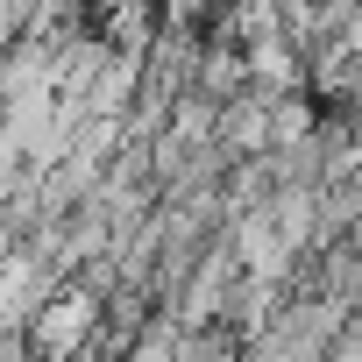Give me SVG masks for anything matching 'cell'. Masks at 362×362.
<instances>
[{"instance_id":"cell-1","label":"cell","mask_w":362,"mask_h":362,"mask_svg":"<svg viewBox=\"0 0 362 362\" xmlns=\"http://www.w3.org/2000/svg\"><path fill=\"white\" fill-rule=\"evenodd\" d=\"M100 334V291H78V284H57L29 305V327H22V355L29 362H86Z\"/></svg>"}]
</instances>
